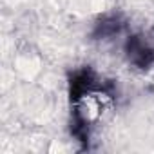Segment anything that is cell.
<instances>
[{
  "mask_svg": "<svg viewBox=\"0 0 154 154\" xmlns=\"http://www.w3.org/2000/svg\"><path fill=\"white\" fill-rule=\"evenodd\" d=\"M120 27H122V24H120L116 18H105V20H102V22L98 24L96 35L102 36V38H107V36L116 35V33L120 31Z\"/></svg>",
  "mask_w": 154,
  "mask_h": 154,
  "instance_id": "obj_2",
  "label": "cell"
},
{
  "mask_svg": "<svg viewBox=\"0 0 154 154\" xmlns=\"http://www.w3.org/2000/svg\"><path fill=\"white\" fill-rule=\"evenodd\" d=\"M125 51H127L129 60H131L134 65H138V67H149V65L152 63V60H154L152 51H150V49L143 44V40L138 38V36H132V38L127 40Z\"/></svg>",
  "mask_w": 154,
  "mask_h": 154,
  "instance_id": "obj_1",
  "label": "cell"
}]
</instances>
